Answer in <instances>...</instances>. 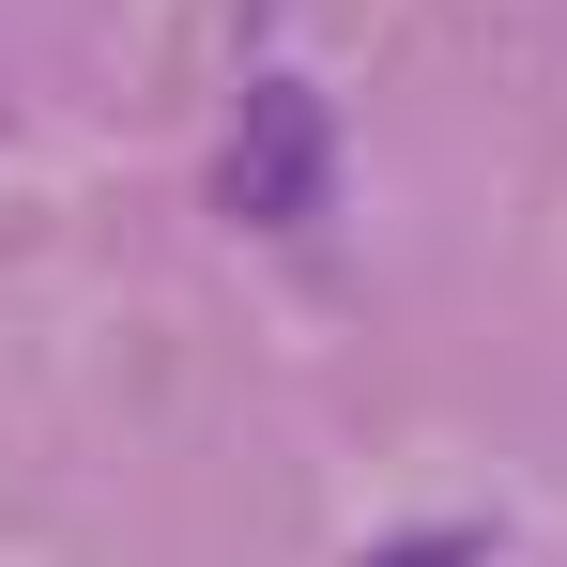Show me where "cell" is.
Listing matches in <instances>:
<instances>
[{"mask_svg":"<svg viewBox=\"0 0 567 567\" xmlns=\"http://www.w3.org/2000/svg\"><path fill=\"white\" fill-rule=\"evenodd\" d=\"M322 185H338V123H322V93H307V78H261L246 123H230V154H215V215H246V230H307Z\"/></svg>","mask_w":567,"mask_h":567,"instance_id":"6da1fadb","label":"cell"},{"mask_svg":"<svg viewBox=\"0 0 567 567\" xmlns=\"http://www.w3.org/2000/svg\"><path fill=\"white\" fill-rule=\"evenodd\" d=\"M475 553H491V537H475V522H445V537H383L369 567H475Z\"/></svg>","mask_w":567,"mask_h":567,"instance_id":"7a4b0ae2","label":"cell"}]
</instances>
